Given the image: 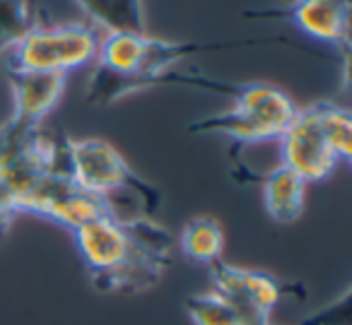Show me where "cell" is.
Listing matches in <instances>:
<instances>
[{"mask_svg": "<svg viewBox=\"0 0 352 325\" xmlns=\"http://www.w3.org/2000/svg\"><path fill=\"white\" fill-rule=\"evenodd\" d=\"M75 246L102 294L155 287L171 265L169 232L152 217H99L75 229Z\"/></svg>", "mask_w": 352, "mask_h": 325, "instance_id": "1", "label": "cell"}, {"mask_svg": "<svg viewBox=\"0 0 352 325\" xmlns=\"http://www.w3.org/2000/svg\"><path fill=\"white\" fill-rule=\"evenodd\" d=\"M236 44H174L135 32H111L102 36L97 63L99 73L92 78L89 102L111 104L138 89L164 82V75L176 63L206 51L232 49Z\"/></svg>", "mask_w": 352, "mask_h": 325, "instance_id": "2", "label": "cell"}, {"mask_svg": "<svg viewBox=\"0 0 352 325\" xmlns=\"http://www.w3.org/2000/svg\"><path fill=\"white\" fill-rule=\"evenodd\" d=\"M102 34L94 25H32L25 34L3 49L6 73H54L68 75L97 60Z\"/></svg>", "mask_w": 352, "mask_h": 325, "instance_id": "3", "label": "cell"}, {"mask_svg": "<svg viewBox=\"0 0 352 325\" xmlns=\"http://www.w3.org/2000/svg\"><path fill=\"white\" fill-rule=\"evenodd\" d=\"M63 166L65 174L80 188L109 200L111 205L118 193L133 198L138 208L142 210V217H152L162 203L160 190L145 183L126 164L121 152L107 140H99V137H82V140L68 137V140H63Z\"/></svg>", "mask_w": 352, "mask_h": 325, "instance_id": "4", "label": "cell"}, {"mask_svg": "<svg viewBox=\"0 0 352 325\" xmlns=\"http://www.w3.org/2000/svg\"><path fill=\"white\" fill-rule=\"evenodd\" d=\"M294 113L297 109L283 89L263 82L239 85L234 87V104L227 111L191 123L188 133L225 135L236 145H256L280 140Z\"/></svg>", "mask_w": 352, "mask_h": 325, "instance_id": "5", "label": "cell"}, {"mask_svg": "<svg viewBox=\"0 0 352 325\" xmlns=\"http://www.w3.org/2000/svg\"><path fill=\"white\" fill-rule=\"evenodd\" d=\"M15 208L20 214L46 217L70 232L99 217H118L109 200L82 190L65 171H49L34 179L15 195Z\"/></svg>", "mask_w": 352, "mask_h": 325, "instance_id": "6", "label": "cell"}, {"mask_svg": "<svg viewBox=\"0 0 352 325\" xmlns=\"http://www.w3.org/2000/svg\"><path fill=\"white\" fill-rule=\"evenodd\" d=\"M280 164L292 169L304 181H323L336 171L338 157L323 135L316 104L297 109L294 118L280 135Z\"/></svg>", "mask_w": 352, "mask_h": 325, "instance_id": "7", "label": "cell"}, {"mask_svg": "<svg viewBox=\"0 0 352 325\" xmlns=\"http://www.w3.org/2000/svg\"><path fill=\"white\" fill-rule=\"evenodd\" d=\"M210 275L212 291L225 296L241 315L258 313L270 318V311L275 309L285 291V287L268 272L246 270V267H236L222 260L212 262Z\"/></svg>", "mask_w": 352, "mask_h": 325, "instance_id": "8", "label": "cell"}, {"mask_svg": "<svg viewBox=\"0 0 352 325\" xmlns=\"http://www.w3.org/2000/svg\"><path fill=\"white\" fill-rule=\"evenodd\" d=\"M287 17L311 39L345 49L350 39V0H294Z\"/></svg>", "mask_w": 352, "mask_h": 325, "instance_id": "9", "label": "cell"}, {"mask_svg": "<svg viewBox=\"0 0 352 325\" xmlns=\"http://www.w3.org/2000/svg\"><path fill=\"white\" fill-rule=\"evenodd\" d=\"M12 89L15 121L41 126L46 116L56 109L65 92V75L54 73H6Z\"/></svg>", "mask_w": 352, "mask_h": 325, "instance_id": "10", "label": "cell"}, {"mask_svg": "<svg viewBox=\"0 0 352 325\" xmlns=\"http://www.w3.org/2000/svg\"><path fill=\"white\" fill-rule=\"evenodd\" d=\"M263 205L270 219L280 224L297 222L304 212V198H307V181L294 174L287 166H275L263 176Z\"/></svg>", "mask_w": 352, "mask_h": 325, "instance_id": "11", "label": "cell"}, {"mask_svg": "<svg viewBox=\"0 0 352 325\" xmlns=\"http://www.w3.org/2000/svg\"><path fill=\"white\" fill-rule=\"evenodd\" d=\"M179 246L188 260L212 265V262L222 260L225 232H222L220 222H215L212 217H193L184 227L182 236H179Z\"/></svg>", "mask_w": 352, "mask_h": 325, "instance_id": "12", "label": "cell"}, {"mask_svg": "<svg viewBox=\"0 0 352 325\" xmlns=\"http://www.w3.org/2000/svg\"><path fill=\"white\" fill-rule=\"evenodd\" d=\"M78 3L97 22L94 27L104 30V34H111V32L145 34L140 0H78Z\"/></svg>", "mask_w": 352, "mask_h": 325, "instance_id": "13", "label": "cell"}, {"mask_svg": "<svg viewBox=\"0 0 352 325\" xmlns=\"http://www.w3.org/2000/svg\"><path fill=\"white\" fill-rule=\"evenodd\" d=\"M184 309L193 325H244L239 311L217 291L191 294L184 301Z\"/></svg>", "mask_w": 352, "mask_h": 325, "instance_id": "14", "label": "cell"}, {"mask_svg": "<svg viewBox=\"0 0 352 325\" xmlns=\"http://www.w3.org/2000/svg\"><path fill=\"white\" fill-rule=\"evenodd\" d=\"M323 135L340 161H350L352 155V116L347 109L333 102H316Z\"/></svg>", "mask_w": 352, "mask_h": 325, "instance_id": "15", "label": "cell"}, {"mask_svg": "<svg viewBox=\"0 0 352 325\" xmlns=\"http://www.w3.org/2000/svg\"><path fill=\"white\" fill-rule=\"evenodd\" d=\"M30 27V3L27 0H0V54Z\"/></svg>", "mask_w": 352, "mask_h": 325, "instance_id": "16", "label": "cell"}, {"mask_svg": "<svg viewBox=\"0 0 352 325\" xmlns=\"http://www.w3.org/2000/svg\"><path fill=\"white\" fill-rule=\"evenodd\" d=\"M302 325H350V289L342 291L333 304L304 318Z\"/></svg>", "mask_w": 352, "mask_h": 325, "instance_id": "17", "label": "cell"}, {"mask_svg": "<svg viewBox=\"0 0 352 325\" xmlns=\"http://www.w3.org/2000/svg\"><path fill=\"white\" fill-rule=\"evenodd\" d=\"M17 214H20V212H17V208H15V203H12L10 193H8L6 186L0 183V238L8 234V229L12 227V222H15Z\"/></svg>", "mask_w": 352, "mask_h": 325, "instance_id": "18", "label": "cell"}, {"mask_svg": "<svg viewBox=\"0 0 352 325\" xmlns=\"http://www.w3.org/2000/svg\"><path fill=\"white\" fill-rule=\"evenodd\" d=\"M241 320H244V325H273L268 315H258V313H246L241 315Z\"/></svg>", "mask_w": 352, "mask_h": 325, "instance_id": "19", "label": "cell"}]
</instances>
